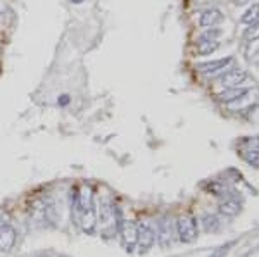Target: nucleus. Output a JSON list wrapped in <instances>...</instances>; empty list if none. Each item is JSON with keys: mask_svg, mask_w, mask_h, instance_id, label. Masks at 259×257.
I'll return each mask as SVG.
<instances>
[{"mask_svg": "<svg viewBox=\"0 0 259 257\" xmlns=\"http://www.w3.org/2000/svg\"><path fill=\"white\" fill-rule=\"evenodd\" d=\"M233 62V57H221V59H214V61H207V62H200L197 64V71L202 74H207V76H212V74L223 73L225 69H228V66Z\"/></svg>", "mask_w": 259, "mask_h": 257, "instance_id": "obj_1", "label": "nucleus"}, {"mask_svg": "<svg viewBox=\"0 0 259 257\" xmlns=\"http://www.w3.org/2000/svg\"><path fill=\"white\" fill-rule=\"evenodd\" d=\"M245 80H247V71L245 69H228L223 71L220 76V83L227 88H233V86H244Z\"/></svg>", "mask_w": 259, "mask_h": 257, "instance_id": "obj_2", "label": "nucleus"}, {"mask_svg": "<svg viewBox=\"0 0 259 257\" xmlns=\"http://www.w3.org/2000/svg\"><path fill=\"white\" fill-rule=\"evenodd\" d=\"M119 233L126 250H132L137 245V240H139V226L133 221H123L119 225Z\"/></svg>", "mask_w": 259, "mask_h": 257, "instance_id": "obj_3", "label": "nucleus"}, {"mask_svg": "<svg viewBox=\"0 0 259 257\" xmlns=\"http://www.w3.org/2000/svg\"><path fill=\"white\" fill-rule=\"evenodd\" d=\"M225 21V16L223 12L220 9H214V7H211V9H206L200 14L199 18V26L200 28H218L221 23Z\"/></svg>", "mask_w": 259, "mask_h": 257, "instance_id": "obj_4", "label": "nucleus"}, {"mask_svg": "<svg viewBox=\"0 0 259 257\" xmlns=\"http://www.w3.org/2000/svg\"><path fill=\"white\" fill-rule=\"evenodd\" d=\"M177 228H178V235L182 242H192V240L197 237V225H195L194 219L182 218L178 221Z\"/></svg>", "mask_w": 259, "mask_h": 257, "instance_id": "obj_5", "label": "nucleus"}, {"mask_svg": "<svg viewBox=\"0 0 259 257\" xmlns=\"http://www.w3.org/2000/svg\"><path fill=\"white\" fill-rule=\"evenodd\" d=\"M250 93V88L247 86H233V88H227L225 92L218 93V100L223 102V104H232V102H237L240 98L247 97Z\"/></svg>", "mask_w": 259, "mask_h": 257, "instance_id": "obj_6", "label": "nucleus"}, {"mask_svg": "<svg viewBox=\"0 0 259 257\" xmlns=\"http://www.w3.org/2000/svg\"><path fill=\"white\" fill-rule=\"evenodd\" d=\"M154 242H156V233H154L152 228L147 225L139 226V240H137V243L140 247V252H147L154 245Z\"/></svg>", "mask_w": 259, "mask_h": 257, "instance_id": "obj_7", "label": "nucleus"}, {"mask_svg": "<svg viewBox=\"0 0 259 257\" xmlns=\"http://www.w3.org/2000/svg\"><path fill=\"white\" fill-rule=\"evenodd\" d=\"M16 243V230L11 225L0 226V252H9Z\"/></svg>", "mask_w": 259, "mask_h": 257, "instance_id": "obj_8", "label": "nucleus"}, {"mask_svg": "<svg viewBox=\"0 0 259 257\" xmlns=\"http://www.w3.org/2000/svg\"><path fill=\"white\" fill-rule=\"evenodd\" d=\"M78 223H80L81 230L85 231V233H89V235L94 233L95 226H97V213H95V207L78 214Z\"/></svg>", "mask_w": 259, "mask_h": 257, "instance_id": "obj_9", "label": "nucleus"}, {"mask_svg": "<svg viewBox=\"0 0 259 257\" xmlns=\"http://www.w3.org/2000/svg\"><path fill=\"white\" fill-rule=\"evenodd\" d=\"M94 207V193H92L90 186H85L76 198V214H81Z\"/></svg>", "mask_w": 259, "mask_h": 257, "instance_id": "obj_10", "label": "nucleus"}, {"mask_svg": "<svg viewBox=\"0 0 259 257\" xmlns=\"http://www.w3.org/2000/svg\"><path fill=\"white\" fill-rule=\"evenodd\" d=\"M220 48V40H197L195 45V54L200 57L212 56Z\"/></svg>", "mask_w": 259, "mask_h": 257, "instance_id": "obj_11", "label": "nucleus"}, {"mask_svg": "<svg viewBox=\"0 0 259 257\" xmlns=\"http://www.w3.org/2000/svg\"><path fill=\"white\" fill-rule=\"evenodd\" d=\"M112 221H114V207L107 202H102V205H100V226L106 228L107 225H112Z\"/></svg>", "mask_w": 259, "mask_h": 257, "instance_id": "obj_12", "label": "nucleus"}, {"mask_svg": "<svg viewBox=\"0 0 259 257\" xmlns=\"http://www.w3.org/2000/svg\"><path fill=\"white\" fill-rule=\"evenodd\" d=\"M240 21L244 24H247V26H249V24H252V23H257V21H259V4L254 2L252 6H249L247 11L242 14Z\"/></svg>", "mask_w": 259, "mask_h": 257, "instance_id": "obj_13", "label": "nucleus"}, {"mask_svg": "<svg viewBox=\"0 0 259 257\" xmlns=\"http://www.w3.org/2000/svg\"><path fill=\"white\" fill-rule=\"evenodd\" d=\"M159 242L161 247H168L171 243V223L168 219L159 223Z\"/></svg>", "mask_w": 259, "mask_h": 257, "instance_id": "obj_14", "label": "nucleus"}, {"mask_svg": "<svg viewBox=\"0 0 259 257\" xmlns=\"http://www.w3.org/2000/svg\"><path fill=\"white\" fill-rule=\"evenodd\" d=\"M245 56H247V59H250V61L259 57V38L249 40L247 47H245Z\"/></svg>", "mask_w": 259, "mask_h": 257, "instance_id": "obj_15", "label": "nucleus"}, {"mask_svg": "<svg viewBox=\"0 0 259 257\" xmlns=\"http://www.w3.org/2000/svg\"><path fill=\"white\" fill-rule=\"evenodd\" d=\"M220 211L223 214H228V216H233V214H237L239 213V204L237 202H225V204H221V207H220Z\"/></svg>", "mask_w": 259, "mask_h": 257, "instance_id": "obj_16", "label": "nucleus"}, {"mask_svg": "<svg viewBox=\"0 0 259 257\" xmlns=\"http://www.w3.org/2000/svg\"><path fill=\"white\" fill-rule=\"evenodd\" d=\"M245 38H247V40L259 38V21H257V23L249 24V28L245 30Z\"/></svg>", "mask_w": 259, "mask_h": 257, "instance_id": "obj_17", "label": "nucleus"}, {"mask_svg": "<svg viewBox=\"0 0 259 257\" xmlns=\"http://www.w3.org/2000/svg\"><path fill=\"white\" fill-rule=\"evenodd\" d=\"M204 228H206L207 231H214L216 228H218V219H216L214 216H207L206 219H204Z\"/></svg>", "mask_w": 259, "mask_h": 257, "instance_id": "obj_18", "label": "nucleus"}, {"mask_svg": "<svg viewBox=\"0 0 259 257\" xmlns=\"http://www.w3.org/2000/svg\"><path fill=\"white\" fill-rule=\"evenodd\" d=\"M245 159H247L249 164L256 166V168H259V150H250L247 156H245Z\"/></svg>", "mask_w": 259, "mask_h": 257, "instance_id": "obj_19", "label": "nucleus"}, {"mask_svg": "<svg viewBox=\"0 0 259 257\" xmlns=\"http://www.w3.org/2000/svg\"><path fill=\"white\" fill-rule=\"evenodd\" d=\"M57 102H59V106H66V104L69 102V97H68V95H61V98Z\"/></svg>", "mask_w": 259, "mask_h": 257, "instance_id": "obj_20", "label": "nucleus"}, {"mask_svg": "<svg viewBox=\"0 0 259 257\" xmlns=\"http://www.w3.org/2000/svg\"><path fill=\"white\" fill-rule=\"evenodd\" d=\"M252 2V0H233V4H235V6H247V4H250Z\"/></svg>", "mask_w": 259, "mask_h": 257, "instance_id": "obj_21", "label": "nucleus"}, {"mask_svg": "<svg viewBox=\"0 0 259 257\" xmlns=\"http://www.w3.org/2000/svg\"><path fill=\"white\" fill-rule=\"evenodd\" d=\"M69 2H71V4H83L85 0H69Z\"/></svg>", "mask_w": 259, "mask_h": 257, "instance_id": "obj_22", "label": "nucleus"}]
</instances>
